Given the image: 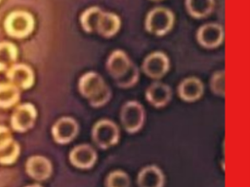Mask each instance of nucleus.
Wrapping results in <instances>:
<instances>
[{"label": "nucleus", "mask_w": 250, "mask_h": 187, "mask_svg": "<svg viewBox=\"0 0 250 187\" xmlns=\"http://www.w3.org/2000/svg\"><path fill=\"white\" fill-rule=\"evenodd\" d=\"M3 26L10 37L22 39L29 36L34 30L35 19L27 11L15 10L6 16Z\"/></svg>", "instance_id": "obj_1"}, {"label": "nucleus", "mask_w": 250, "mask_h": 187, "mask_svg": "<svg viewBox=\"0 0 250 187\" xmlns=\"http://www.w3.org/2000/svg\"><path fill=\"white\" fill-rule=\"evenodd\" d=\"M137 183L139 187H164L165 176L157 166L148 165L139 171Z\"/></svg>", "instance_id": "obj_16"}, {"label": "nucleus", "mask_w": 250, "mask_h": 187, "mask_svg": "<svg viewBox=\"0 0 250 187\" xmlns=\"http://www.w3.org/2000/svg\"><path fill=\"white\" fill-rule=\"evenodd\" d=\"M120 27L121 19L118 15L112 12L103 11L96 26V32L104 38H109L114 36Z\"/></svg>", "instance_id": "obj_17"}, {"label": "nucleus", "mask_w": 250, "mask_h": 187, "mask_svg": "<svg viewBox=\"0 0 250 187\" xmlns=\"http://www.w3.org/2000/svg\"><path fill=\"white\" fill-rule=\"evenodd\" d=\"M103 10L98 6H91L85 9L80 15L79 20L82 29L87 33L96 31V26Z\"/></svg>", "instance_id": "obj_21"}, {"label": "nucleus", "mask_w": 250, "mask_h": 187, "mask_svg": "<svg viewBox=\"0 0 250 187\" xmlns=\"http://www.w3.org/2000/svg\"><path fill=\"white\" fill-rule=\"evenodd\" d=\"M146 111L144 106L137 100L126 101L120 109V121L128 133L138 132L144 126Z\"/></svg>", "instance_id": "obj_4"}, {"label": "nucleus", "mask_w": 250, "mask_h": 187, "mask_svg": "<svg viewBox=\"0 0 250 187\" xmlns=\"http://www.w3.org/2000/svg\"><path fill=\"white\" fill-rule=\"evenodd\" d=\"M91 136L99 148L105 150L118 142L120 137L119 127L109 119H101L94 124Z\"/></svg>", "instance_id": "obj_3"}, {"label": "nucleus", "mask_w": 250, "mask_h": 187, "mask_svg": "<svg viewBox=\"0 0 250 187\" xmlns=\"http://www.w3.org/2000/svg\"><path fill=\"white\" fill-rule=\"evenodd\" d=\"M6 76L9 83L21 90H27L34 84V72L30 66L24 63L12 65L6 71Z\"/></svg>", "instance_id": "obj_10"}, {"label": "nucleus", "mask_w": 250, "mask_h": 187, "mask_svg": "<svg viewBox=\"0 0 250 187\" xmlns=\"http://www.w3.org/2000/svg\"><path fill=\"white\" fill-rule=\"evenodd\" d=\"M188 14L193 19H204L214 10L215 0H185Z\"/></svg>", "instance_id": "obj_18"}, {"label": "nucleus", "mask_w": 250, "mask_h": 187, "mask_svg": "<svg viewBox=\"0 0 250 187\" xmlns=\"http://www.w3.org/2000/svg\"><path fill=\"white\" fill-rule=\"evenodd\" d=\"M98 155L95 148L87 143L79 144L74 146L69 152V162L70 164L81 169H87L92 168L96 161Z\"/></svg>", "instance_id": "obj_9"}, {"label": "nucleus", "mask_w": 250, "mask_h": 187, "mask_svg": "<svg viewBox=\"0 0 250 187\" xmlns=\"http://www.w3.org/2000/svg\"><path fill=\"white\" fill-rule=\"evenodd\" d=\"M146 99L153 107L161 108L166 106L172 98V90L169 85L155 81L151 83L146 90Z\"/></svg>", "instance_id": "obj_13"}, {"label": "nucleus", "mask_w": 250, "mask_h": 187, "mask_svg": "<svg viewBox=\"0 0 250 187\" xmlns=\"http://www.w3.org/2000/svg\"><path fill=\"white\" fill-rule=\"evenodd\" d=\"M226 74L224 70H217L210 78L209 86L212 93L219 96H225L226 93Z\"/></svg>", "instance_id": "obj_24"}, {"label": "nucleus", "mask_w": 250, "mask_h": 187, "mask_svg": "<svg viewBox=\"0 0 250 187\" xmlns=\"http://www.w3.org/2000/svg\"><path fill=\"white\" fill-rule=\"evenodd\" d=\"M79 132L77 121L70 116L59 118L51 129L53 139L59 144H67L72 141Z\"/></svg>", "instance_id": "obj_6"}, {"label": "nucleus", "mask_w": 250, "mask_h": 187, "mask_svg": "<svg viewBox=\"0 0 250 187\" xmlns=\"http://www.w3.org/2000/svg\"><path fill=\"white\" fill-rule=\"evenodd\" d=\"M21 153V147L19 143L14 140L13 143L4 151L0 152V164L1 165H11L15 163Z\"/></svg>", "instance_id": "obj_25"}, {"label": "nucleus", "mask_w": 250, "mask_h": 187, "mask_svg": "<svg viewBox=\"0 0 250 187\" xmlns=\"http://www.w3.org/2000/svg\"><path fill=\"white\" fill-rule=\"evenodd\" d=\"M25 171L32 179L44 181L51 176L53 166L48 158L42 155H33L26 160Z\"/></svg>", "instance_id": "obj_11"}, {"label": "nucleus", "mask_w": 250, "mask_h": 187, "mask_svg": "<svg viewBox=\"0 0 250 187\" xmlns=\"http://www.w3.org/2000/svg\"><path fill=\"white\" fill-rule=\"evenodd\" d=\"M25 187H42V186L39 185V184H31V185H28V186H25Z\"/></svg>", "instance_id": "obj_28"}, {"label": "nucleus", "mask_w": 250, "mask_h": 187, "mask_svg": "<svg viewBox=\"0 0 250 187\" xmlns=\"http://www.w3.org/2000/svg\"><path fill=\"white\" fill-rule=\"evenodd\" d=\"M129 175L120 169L110 171L104 181L105 187H130Z\"/></svg>", "instance_id": "obj_23"}, {"label": "nucleus", "mask_w": 250, "mask_h": 187, "mask_svg": "<svg viewBox=\"0 0 250 187\" xmlns=\"http://www.w3.org/2000/svg\"><path fill=\"white\" fill-rule=\"evenodd\" d=\"M111 98V90L110 88L105 84L96 94H94L92 97H90L89 104L92 107H101L106 104Z\"/></svg>", "instance_id": "obj_26"}, {"label": "nucleus", "mask_w": 250, "mask_h": 187, "mask_svg": "<svg viewBox=\"0 0 250 187\" xmlns=\"http://www.w3.org/2000/svg\"><path fill=\"white\" fill-rule=\"evenodd\" d=\"M132 61L123 50H114L107 56L105 68L107 73L116 80L130 67Z\"/></svg>", "instance_id": "obj_15"}, {"label": "nucleus", "mask_w": 250, "mask_h": 187, "mask_svg": "<svg viewBox=\"0 0 250 187\" xmlns=\"http://www.w3.org/2000/svg\"><path fill=\"white\" fill-rule=\"evenodd\" d=\"M140 70L135 63H131L130 67L119 78L114 80L115 85L121 89H129L134 87L139 81Z\"/></svg>", "instance_id": "obj_22"}, {"label": "nucleus", "mask_w": 250, "mask_h": 187, "mask_svg": "<svg viewBox=\"0 0 250 187\" xmlns=\"http://www.w3.org/2000/svg\"><path fill=\"white\" fill-rule=\"evenodd\" d=\"M104 85L105 82L99 73L95 71H88L80 76L77 83V89L83 97L89 99Z\"/></svg>", "instance_id": "obj_14"}, {"label": "nucleus", "mask_w": 250, "mask_h": 187, "mask_svg": "<svg viewBox=\"0 0 250 187\" xmlns=\"http://www.w3.org/2000/svg\"><path fill=\"white\" fill-rule=\"evenodd\" d=\"M21 98L20 89L11 83H0V108L14 106Z\"/></svg>", "instance_id": "obj_20"}, {"label": "nucleus", "mask_w": 250, "mask_h": 187, "mask_svg": "<svg viewBox=\"0 0 250 187\" xmlns=\"http://www.w3.org/2000/svg\"><path fill=\"white\" fill-rule=\"evenodd\" d=\"M0 2H1V0H0Z\"/></svg>", "instance_id": "obj_30"}, {"label": "nucleus", "mask_w": 250, "mask_h": 187, "mask_svg": "<svg viewBox=\"0 0 250 187\" xmlns=\"http://www.w3.org/2000/svg\"><path fill=\"white\" fill-rule=\"evenodd\" d=\"M224 37V27L218 22L204 23L196 31V40L205 49L218 48L223 43Z\"/></svg>", "instance_id": "obj_8"}, {"label": "nucleus", "mask_w": 250, "mask_h": 187, "mask_svg": "<svg viewBox=\"0 0 250 187\" xmlns=\"http://www.w3.org/2000/svg\"><path fill=\"white\" fill-rule=\"evenodd\" d=\"M151 1H162V0H151Z\"/></svg>", "instance_id": "obj_29"}, {"label": "nucleus", "mask_w": 250, "mask_h": 187, "mask_svg": "<svg viewBox=\"0 0 250 187\" xmlns=\"http://www.w3.org/2000/svg\"><path fill=\"white\" fill-rule=\"evenodd\" d=\"M175 22L174 13L162 6L149 10L145 19V29L155 36H163L169 33Z\"/></svg>", "instance_id": "obj_2"}, {"label": "nucleus", "mask_w": 250, "mask_h": 187, "mask_svg": "<svg viewBox=\"0 0 250 187\" xmlns=\"http://www.w3.org/2000/svg\"><path fill=\"white\" fill-rule=\"evenodd\" d=\"M18 57V49L9 41L0 42V72L7 71L15 64Z\"/></svg>", "instance_id": "obj_19"}, {"label": "nucleus", "mask_w": 250, "mask_h": 187, "mask_svg": "<svg viewBox=\"0 0 250 187\" xmlns=\"http://www.w3.org/2000/svg\"><path fill=\"white\" fill-rule=\"evenodd\" d=\"M13 141L14 138L10 130L5 126L0 125V152L7 149Z\"/></svg>", "instance_id": "obj_27"}, {"label": "nucleus", "mask_w": 250, "mask_h": 187, "mask_svg": "<svg viewBox=\"0 0 250 187\" xmlns=\"http://www.w3.org/2000/svg\"><path fill=\"white\" fill-rule=\"evenodd\" d=\"M170 68V59L168 56L161 52L155 51L148 54L143 60L142 70L151 79H161Z\"/></svg>", "instance_id": "obj_5"}, {"label": "nucleus", "mask_w": 250, "mask_h": 187, "mask_svg": "<svg viewBox=\"0 0 250 187\" xmlns=\"http://www.w3.org/2000/svg\"><path fill=\"white\" fill-rule=\"evenodd\" d=\"M177 93L182 100L186 102H194L203 95L204 85L198 77L189 76L179 83Z\"/></svg>", "instance_id": "obj_12"}, {"label": "nucleus", "mask_w": 250, "mask_h": 187, "mask_svg": "<svg viewBox=\"0 0 250 187\" xmlns=\"http://www.w3.org/2000/svg\"><path fill=\"white\" fill-rule=\"evenodd\" d=\"M36 117L37 111L32 103H21L18 105L12 113V129L19 132H24L33 127L36 121Z\"/></svg>", "instance_id": "obj_7"}]
</instances>
